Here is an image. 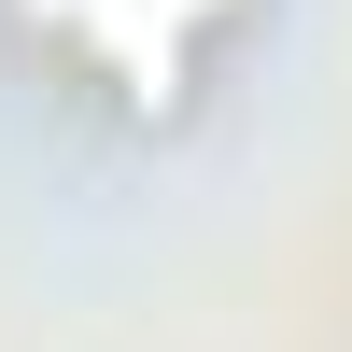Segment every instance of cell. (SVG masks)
Segmentation results:
<instances>
[{
	"mask_svg": "<svg viewBox=\"0 0 352 352\" xmlns=\"http://www.w3.org/2000/svg\"><path fill=\"white\" fill-rule=\"evenodd\" d=\"M28 28H43L71 71H99L127 113H184V85H197V43H212L240 0H14Z\"/></svg>",
	"mask_w": 352,
	"mask_h": 352,
	"instance_id": "1",
	"label": "cell"
}]
</instances>
